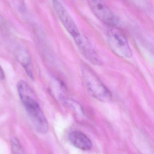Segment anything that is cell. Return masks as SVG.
I'll use <instances>...</instances> for the list:
<instances>
[{
    "label": "cell",
    "instance_id": "obj_7",
    "mask_svg": "<svg viewBox=\"0 0 154 154\" xmlns=\"http://www.w3.org/2000/svg\"><path fill=\"white\" fill-rule=\"evenodd\" d=\"M69 140L74 146L84 150L89 151L92 148V143L90 139L84 133L80 131H72L68 136Z\"/></svg>",
    "mask_w": 154,
    "mask_h": 154
},
{
    "label": "cell",
    "instance_id": "obj_6",
    "mask_svg": "<svg viewBox=\"0 0 154 154\" xmlns=\"http://www.w3.org/2000/svg\"><path fill=\"white\" fill-rule=\"evenodd\" d=\"M73 39L80 53L89 62L96 66H100L103 64L101 58L85 36L80 34Z\"/></svg>",
    "mask_w": 154,
    "mask_h": 154
},
{
    "label": "cell",
    "instance_id": "obj_5",
    "mask_svg": "<svg viewBox=\"0 0 154 154\" xmlns=\"http://www.w3.org/2000/svg\"><path fill=\"white\" fill-rule=\"evenodd\" d=\"M52 5L61 22L73 38L80 35L76 23L62 3L59 0H52Z\"/></svg>",
    "mask_w": 154,
    "mask_h": 154
},
{
    "label": "cell",
    "instance_id": "obj_4",
    "mask_svg": "<svg viewBox=\"0 0 154 154\" xmlns=\"http://www.w3.org/2000/svg\"><path fill=\"white\" fill-rule=\"evenodd\" d=\"M94 15L108 27H118V20L104 0H87Z\"/></svg>",
    "mask_w": 154,
    "mask_h": 154
},
{
    "label": "cell",
    "instance_id": "obj_1",
    "mask_svg": "<svg viewBox=\"0 0 154 154\" xmlns=\"http://www.w3.org/2000/svg\"><path fill=\"white\" fill-rule=\"evenodd\" d=\"M17 88L20 99L33 127L39 133L46 134L49 129L48 122L33 91L24 80L18 82Z\"/></svg>",
    "mask_w": 154,
    "mask_h": 154
},
{
    "label": "cell",
    "instance_id": "obj_3",
    "mask_svg": "<svg viewBox=\"0 0 154 154\" xmlns=\"http://www.w3.org/2000/svg\"><path fill=\"white\" fill-rule=\"evenodd\" d=\"M108 27L107 40L111 49L119 57L131 58L133 55L132 50L124 32L118 27Z\"/></svg>",
    "mask_w": 154,
    "mask_h": 154
},
{
    "label": "cell",
    "instance_id": "obj_2",
    "mask_svg": "<svg viewBox=\"0 0 154 154\" xmlns=\"http://www.w3.org/2000/svg\"><path fill=\"white\" fill-rule=\"evenodd\" d=\"M81 73L83 84L90 96L102 102L111 101V92L90 68L83 66Z\"/></svg>",
    "mask_w": 154,
    "mask_h": 154
},
{
    "label": "cell",
    "instance_id": "obj_9",
    "mask_svg": "<svg viewBox=\"0 0 154 154\" xmlns=\"http://www.w3.org/2000/svg\"><path fill=\"white\" fill-rule=\"evenodd\" d=\"M5 78L4 71L0 66V80H4Z\"/></svg>",
    "mask_w": 154,
    "mask_h": 154
},
{
    "label": "cell",
    "instance_id": "obj_8",
    "mask_svg": "<svg viewBox=\"0 0 154 154\" xmlns=\"http://www.w3.org/2000/svg\"><path fill=\"white\" fill-rule=\"evenodd\" d=\"M11 148L12 154H25L23 148L18 139L13 137L11 141Z\"/></svg>",
    "mask_w": 154,
    "mask_h": 154
}]
</instances>
